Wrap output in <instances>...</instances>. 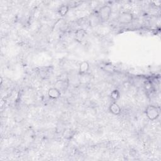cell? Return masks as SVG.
I'll return each mask as SVG.
<instances>
[{"mask_svg":"<svg viewBox=\"0 0 161 161\" xmlns=\"http://www.w3.org/2000/svg\"><path fill=\"white\" fill-rule=\"evenodd\" d=\"M90 69V64L88 61H83L79 65V74L80 75L86 74Z\"/></svg>","mask_w":161,"mask_h":161,"instance_id":"cell-5","label":"cell"},{"mask_svg":"<svg viewBox=\"0 0 161 161\" xmlns=\"http://www.w3.org/2000/svg\"><path fill=\"white\" fill-rule=\"evenodd\" d=\"M112 8H111V7L108 5H105L100 9L98 16L100 20H101L103 22H105L110 19L112 15Z\"/></svg>","mask_w":161,"mask_h":161,"instance_id":"cell-1","label":"cell"},{"mask_svg":"<svg viewBox=\"0 0 161 161\" xmlns=\"http://www.w3.org/2000/svg\"><path fill=\"white\" fill-rule=\"evenodd\" d=\"M110 97H111L112 100L113 101H114V102H116L117 101H118L120 98V93L119 90H118L117 89L113 90L111 92Z\"/></svg>","mask_w":161,"mask_h":161,"instance_id":"cell-9","label":"cell"},{"mask_svg":"<svg viewBox=\"0 0 161 161\" xmlns=\"http://www.w3.org/2000/svg\"><path fill=\"white\" fill-rule=\"evenodd\" d=\"M86 35V32L83 29H79L75 32V39L77 41H81Z\"/></svg>","mask_w":161,"mask_h":161,"instance_id":"cell-7","label":"cell"},{"mask_svg":"<svg viewBox=\"0 0 161 161\" xmlns=\"http://www.w3.org/2000/svg\"><path fill=\"white\" fill-rule=\"evenodd\" d=\"M110 112L114 115H119L121 113V108L117 102H113L109 106Z\"/></svg>","mask_w":161,"mask_h":161,"instance_id":"cell-6","label":"cell"},{"mask_svg":"<svg viewBox=\"0 0 161 161\" xmlns=\"http://www.w3.org/2000/svg\"><path fill=\"white\" fill-rule=\"evenodd\" d=\"M69 10V5H63L59 9V13L61 17H65Z\"/></svg>","mask_w":161,"mask_h":161,"instance_id":"cell-8","label":"cell"},{"mask_svg":"<svg viewBox=\"0 0 161 161\" xmlns=\"http://www.w3.org/2000/svg\"><path fill=\"white\" fill-rule=\"evenodd\" d=\"M133 15L130 12L122 13L118 17L117 21L121 25H128L133 21Z\"/></svg>","mask_w":161,"mask_h":161,"instance_id":"cell-3","label":"cell"},{"mask_svg":"<svg viewBox=\"0 0 161 161\" xmlns=\"http://www.w3.org/2000/svg\"><path fill=\"white\" fill-rule=\"evenodd\" d=\"M145 113L148 120L151 121H154L158 118L160 115V111L157 106L150 105L147 106V107L146 108Z\"/></svg>","mask_w":161,"mask_h":161,"instance_id":"cell-2","label":"cell"},{"mask_svg":"<svg viewBox=\"0 0 161 161\" xmlns=\"http://www.w3.org/2000/svg\"><path fill=\"white\" fill-rule=\"evenodd\" d=\"M48 96L52 100H57L61 96L60 90L57 88H51L48 91Z\"/></svg>","mask_w":161,"mask_h":161,"instance_id":"cell-4","label":"cell"}]
</instances>
